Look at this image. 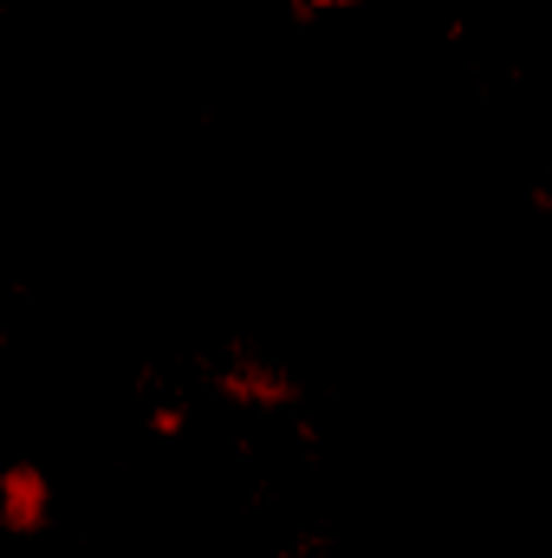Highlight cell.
Listing matches in <instances>:
<instances>
[{"instance_id":"6da1fadb","label":"cell","mask_w":552,"mask_h":558,"mask_svg":"<svg viewBox=\"0 0 552 558\" xmlns=\"http://www.w3.org/2000/svg\"><path fill=\"white\" fill-rule=\"evenodd\" d=\"M46 520H52V481H46L39 468H26V461L7 468V474H0V526L26 539V533H39Z\"/></svg>"},{"instance_id":"7a4b0ae2","label":"cell","mask_w":552,"mask_h":558,"mask_svg":"<svg viewBox=\"0 0 552 558\" xmlns=\"http://www.w3.org/2000/svg\"><path fill=\"white\" fill-rule=\"evenodd\" d=\"M312 7H332L338 13V7H364V0H312Z\"/></svg>"}]
</instances>
